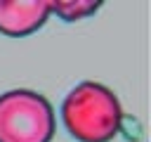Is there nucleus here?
<instances>
[{
  "label": "nucleus",
  "instance_id": "4",
  "mask_svg": "<svg viewBox=\"0 0 151 142\" xmlns=\"http://www.w3.org/2000/svg\"><path fill=\"white\" fill-rule=\"evenodd\" d=\"M101 7V0H68V2H50L52 14L61 17V21H80L94 14Z\"/></svg>",
  "mask_w": 151,
  "mask_h": 142
},
{
  "label": "nucleus",
  "instance_id": "2",
  "mask_svg": "<svg viewBox=\"0 0 151 142\" xmlns=\"http://www.w3.org/2000/svg\"><path fill=\"white\" fill-rule=\"evenodd\" d=\"M57 118L50 99L17 88L0 95V142H52Z\"/></svg>",
  "mask_w": 151,
  "mask_h": 142
},
{
  "label": "nucleus",
  "instance_id": "1",
  "mask_svg": "<svg viewBox=\"0 0 151 142\" xmlns=\"http://www.w3.org/2000/svg\"><path fill=\"white\" fill-rule=\"evenodd\" d=\"M61 123L78 142H111L123 125L118 95L97 80H83L61 102Z\"/></svg>",
  "mask_w": 151,
  "mask_h": 142
},
{
  "label": "nucleus",
  "instance_id": "3",
  "mask_svg": "<svg viewBox=\"0 0 151 142\" xmlns=\"http://www.w3.org/2000/svg\"><path fill=\"white\" fill-rule=\"evenodd\" d=\"M50 17V0H0V33L7 38L35 33Z\"/></svg>",
  "mask_w": 151,
  "mask_h": 142
}]
</instances>
